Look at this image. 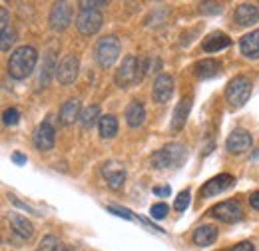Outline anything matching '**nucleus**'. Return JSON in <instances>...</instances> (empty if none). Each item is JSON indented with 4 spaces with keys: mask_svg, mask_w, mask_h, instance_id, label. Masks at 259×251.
<instances>
[{
    "mask_svg": "<svg viewBox=\"0 0 259 251\" xmlns=\"http://www.w3.org/2000/svg\"><path fill=\"white\" fill-rule=\"evenodd\" d=\"M188 205H190V191L186 189V191H180L178 193L174 207H176V212H184V210H188Z\"/></svg>",
    "mask_w": 259,
    "mask_h": 251,
    "instance_id": "nucleus-29",
    "label": "nucleus"
},
{
    "mask_svg": "<svg viewBox=\"0 0 259 251\" xmlns=\"http://www.w3.org/2000/svg\"><path fill=\"white\" fill-rule=\"evenodd\" d=\"M231 44V40H229V36L224 34V32H211L205 40H203V44H201V48L205 50V52H220V50H224Z\"/></svg>",
    "mask_w": 259,
    "mask_h": 251,
    "instance_id": "nucleus-21",
    "label": "nucleus"
},
{
    "mask_svg": "<svg viewBox=\"0 0 259 251\" xmlns=\"http://www.w3.org/2000/svg\"><path fill=\"white\" fill-rule=\"evenodd\" d=\"M80 6H82V10H96L100 6H106V2L104 0H82Z\"/></svg>",
    "mask_w": 259,
    "mask_h": 251,
    "instance_id": "nucleus-33",
    "label": "nucleus"
},
{
    "mask_svg": "<svg viewBox=\"0 0 259 251\" xmlns=\"http://www.w3.org/2000/svg\"><path fill=\"white\" fill-rule=\"evenodd\" d=\"M48 20H50V26L54 30L68 28V24L72 22V6H70V2H54Z\"/></svg>",
    "mask_w": 259,
    "mask_h": 251,
    "instance_id": "nucleus-9",
    "label": "nucleus"
},
{
    "mask_svg": "<svg viewBox=\"0 0 259 251\" xmlns=\"http://www.w3.org/2000/svg\"><path fill=\"white\" fill-rule=\"evenodd\" d=\"M12 42H14V30H12L10 26L2 28V42H0L2 52H8V50H10V46H12Z\"/></svg>",
    "mask_w": 259,
    "mask_h": 251,
    "instance_id": "nucleus-28",
    "label": "nucleus"
},
{
    "mask_svg": "<svg viewBox=\"0 0 259 251\" xmlns=\"http://www.w3.org/2000/svg\"><path fill=\"white\" fill-rule=\"evenodd\" d=\"M211 216L224 223H235L243 218V207L237 199H227L211 207Z\"/></svg>",
    "mask_w": 259,
    "mask_h": 251,
    "instance_id": "nucleus-6",
    "label": "nucleus"
},
{
    "mask_svg": "<svg viewBox=\"0 0 259 251\" xmlns=\"http://www.w3.org/2000/svg\"><path fill=\"white\" fill-rule=\"evenodd\" d=\"M251 144H253L251 134H249V132H245V130H241V128L233 130L226 140L227 152H229V154H235V156H237V154L247 152V150L251 148Z\"/></svg>",
    "mask_w": 259,
    "mask_h": 251,
    "instance_id": "nucleus-8",
    "label": "nucleus"
},
{
    "mask_svg": "<svg viewBox=\"0 0 259 251\" xmlns=\"http://www.w3.org/2000/svg\"><path fill=\"white\" fill-rule=\"evenodd\" d=\"M36 251H64L62 247V241L54 235H46L40 243H38V249Z\"/></svg>",
    "mask_w": 259,
    "mask_h": 251,
    "instance_id": "nucleus-27",
    "label": "nucleus"
},
{
    "mask_svg": "<svg viewBox=\"0 0 259 251\" xmlns=\"http://www.w3.org/2000/svg\"><path fill=\"white\" fill-rule=\"evenodd\" d=\"M102 176L110 189H120L126 182V170L118 161H106L102 165Z\"/></svg>",
    "mask_w": 259,
    "mask_h": 251,
    "instance_id": "nucleus-10",
    "label": "nucleus"
},
{
    "mask_svg": "<svg viewBox=\"0 0 259 251\" xmlns=\"http://www.w3.org/2000/svg\"><path fill=\"white\" fill-rule=\"evenodd\" d=\"M190 110H192V100H190V98H182L180 104H178L176 110H174V116H171V130H174V132H180V130L186 126Z\"/></svg>",
    "mask_w": 259,
    "mask_h": 251,
    "instance_id": "nucleus-18",
    "label": "nucleus"
},
{
    "mask_svg": "<svg viewBox=\"0 0 259 251\" xmlns=\"http://www.w3.org/2000/svg\"><path fill=\"white\" fill-rule=\"evenodd\" d=\"M10 227H12V231L16 233V235H20L22 239H30L34 233V227L32 223L26 220L24 216H20V214H10Z\"/></svg>",
    "mask_w": 259,
    "mask_h": 251,
    "instance_id": "nucleus-20",
    "label": "nucleus"
},
{
    "mask_svg": "<svg viewBox=\"0 0 259 251\" xmlns=\"http://www.w3.org/2000/svg\"><path fill=\"white\" fill-rule=\"evenodd\" d=\"M12 161L14 163H18V165H22V163H26V156H22V154H12Z\"/></svg>",
    "mask_w": 259,
    "mask_h": 251,
    "instance_id": "nucleus-37",
    "label": "nucleus"
},
{
    "mask_svg": "<svg viewBox=\"0 0 259 251\" xmlns=\"http://www.w3.org/2000/svg\"><path fill=\"white\" fill-rule=\"evenodd\" d=\"M100 108H98L96 104H92V106H88L82 114H80V124L84 130H88V128H92V126L96 124V120L100 122Z\"/></svg>",
    "mask_w": 259,
    "mask_h": 251,
    "instance_id": "nucleus-26",
    "label": "nucleus"
},
{
    "mask_svg": "<svg viewBox=\"0 0 259 251\" xmlns=\"http://www.w3.org/2000/svg\"><path fill=\"white\" fill-rule=\"evenodd\" d=\"M188 157V150L184 144H167L163 146L162 150H158L154 156H152V165L158 168V170H163V168H176L180 163H184V159Z\"/></svg>",
    "mask_w": 259,
    "mask_h": 251,
    "instance_id": "nucleus-3",
    "label": "nucleus"
},
{
    "mask_svg": "<svg viewBox=\"0 0 259 251\" xmlns=\"http://www.w3.org/2000/svg\"><path fill=\"white\" fill-rule=\"evenodd\" d=\"M98 128H100V136H102L104 140H112V138L118 134V120H116L112 114H106V116L100 118Z\"/></svg>",
    "mask_w": 259,
    "mask_h": 251,
    "instance_id": "nucleus-25",
    "label": "nucleus"
},
{
    "mask_svg": "<svg viewBox=\"0 0 259 251\" xmlns=\"http://www.w3.org/2000/svg\"><path fill=\"white\" fill-rule=\"evenodd\" d=\"M108 212H112L114 216H120V218H124V220H132V214H130L128 210H124V207H114V205H110Z\"/></svg>",
    "mask_w": 259,
    "mask_h": 251,
    "instance_id": "nucleus-34",
    "label": "nucleus"
},
{
    "mask_svg": "<svg viewBox=\"0 0 259 251\" xmlns=\"http://www.w3.org/2000/svg\"><path fill=\"white\" fill-rule=\"evenodd\" d=\"M201 12H203V14H218V12H222V4L203 2V4H201Z\"/></svg>",
    "mask_w": 259,
    "mask_h": 251,
    "instance_id": "nucleus-32",
    "label": "nucleus"
},
{
    "mask_svg": "<svg viewBox=\"0 0 259 251\" xmlns=\"http://www.w3.org/2000/svg\"><path fill=\"white\" fill-rule=\"evenodd\" d=\"M239 48H241V54L245 58H251V60H257L259 58V30H253L249 34H245L241 40H239Z\"/></svg>",
    "mask_w": 259,
    "mask_h": 251,
    "instance_id": "nucleus-17",
    "label": "nucleus"
},
{
    "mask_svg": "<svg viewBox=\"0 0 259 251\" xmlns=\"http://www.w3.org/2000/svg\"><path fill=\"white\" fill-rule=\"evenodd\" d=\"M102 22H104V18L98 10H80V14L76 18V26L84 36L96 34L102 28Z\"/></svg>",
    "mask_w": 259,
    "mask_h": 251,
    "instance_id": "nucleus-7",
    "label": "nucleus"
},
{
    "mask_svg": "<svg viewBox=\"0 0 259 251\" xmlns=\"http://www.w3.org/2000/svg\"><path fill=\"white\" fill-rule=\"evenodd\" d=\"M231 251H255V247H253L251 241H241V243H237Z\"/></svg>",
    "mask_w": 259,
    "mask_h": 251,
    "instance_id": "nucleus-35",
    "label": "nucleus"
},
{
    "mask_svg": "<svg viewBox=\"0 0 259 251\" xmlns=\"http://www.w3.org/2000/svg\"><path fill=\"white\" fill-rule=\"evenodd\" d=\"M54 142H56V130L46 120V122H42L38 126L36 132H34V146L40 152H48V150L54 148Z\"/></svg>",
    "mask_w": 259,
    "mask_h": 251,
    "instance_id": "nucleus-11",
    "label": "nucleus"
},
{
    "mask_svg": "<svg viewBox=\"0 0 259 251\" xmlns=\"http://www.w3.org/2000/svg\"><path fill=\"white\" fill-rule=\"evenodd\" d=\"M233 18H235L237 26H253V24H257L259 22L257 6L249 4V2H243V4H239V6H237V10H235Z\"/></svg>",
    "mask_w": 259,
    "mask_h": 251,
    "instance_id": "nucleus-14",
    "label": "nucleus"
},
{
    "mask_svg": "<svg viewBox=\"0 0 259 251\" xmlns=\"http://www.w3.org/2000/svg\"><path fill=\"white\" fill-rule=\"evenodd\" d=\"M251 96V82L245 76H235L226 86V100L231 110H239Z\"/></svg>",
    "mask_w": 259,
    "mask_h": 251,
    "instance_id": "nucleus-2",
    "label": "nucleus"
},
{
    "mask_svg": "<svg viewBox=\"0 0 259 251\" xmlns=\"http://www.w3.org/2000/svg\"><path fill=\"white\" fill-rule=\"evenodd\" d=\"M154 193H156V195H169L171 189L169 188H154Z\"/></svg>",
    "mask_w": 259,
    "mask_h": 251,
    "instance_id": "nucleus-38",
    "label": "nucleus"
},
{
    "mask_svg": "<svg viewBox=\"0 0 259 251\" xmlns=\"http://www.w3.org/2000/svg\"><path fill=\"white\" fill-rule=\"evenodd\" d=\"M78 70H80V60L76 56H66L62 62L58 64V70H56V78L60 84H72L76 78H78Z\"/></svg>",
    "mask_w": 259,
    "mask_h": 251,
    "instance_id": "nucleus-12",
    "label": "nucleus"
},
{
    "mask_svg": "<svg viewBox=\"0 0 259 251\" xmlns=\"http://www.w3.org/2000/svg\"><path fill=\"white\" fill-rule=\"evenodd\" d=\"M142 76H144V68H142V62L136 58V56H126L122 64H120V68L116 70V76H114V80H116V84L120 86V88H130V86H134V84H138L140 80H142Z\"/></svg>",
    "mask_w": 259,
    "mask_h": 251,
    "instance_id": "nucleus-4",
    "label": "nucleus"
},
{
    "mask_svg": "<svg viewBox=\"0 0 259 251\" xmlns=\"http://www.w3.org/2000/svg\"><path fill=\"white\" fill-rule=\"evenodd\" d=\"M36 62H38V52L32 46H20L8 58V74L14 80H24L34 72Z\"/></svg>",
    "mask_w": 259,
    "mask_h": 251,
    "instance_id": "nucleus-1",
    "label": "nucleus"
},
{
    "mask_svg": "<svg viewBox=\"0 0 259 251\" xmlns=\"http://www.w3.org/2000/svg\"><path fill=\"white\" fill-rule=\"evenodd\" d=\"M220 68H222V64L218 60L205 58V60L195 64V76L201 78V80H207V78H213L215 74H220Z\"/></svg>",
    "mask_w": 259,
    "mask_h": 251,
    "instance_id": "nucleus-24",
    "label": "nucleus"
},
{
    "mask_svg": "<svg viewBox=\"0 0 259 251\" xmlns=\"http://www.w3.org/2000/svg\"><path fill=\"white\" fill-rule=\"evenodd\" d=\"M80 100L72 98V100H66L64 106L60 108V122L64 126H72L76 120H80Z\"/></svg>",
    "mask_w": 259,
    "mask_h": 251,
    "instance_id": "nucleus-19",
    "label": "nucleus"
},
{
    "mask_svg": "<svg viewBox=\"0 0 259 251\" xmlns=\"http://www.w3.org/2000/svg\"><path fill=\"white\" fill-rule=\"evenodd\" d=\"M174 94V78L169 74H160L154 82V100L158 104H165Z\"/></svg>",
    "mask_w": 259,
    "mask_h": 251,
    "instance_id": "nucleus-15",
    "label": "nucleus"
},
{
    "mask_svg": "<svg viewBox=\"0 0 259 251\" xmlns=\"http://www.w3.org/2000/svg\"><path fill=\"white\" fill-rule=\"evenodd\" d=\"M249 203H251V207H253V210H259V191L251 193V197H249Z\"/></svg>",
    "mask_w": 259,
    "mask_h": 251,
    "instance_id": "nucleus-36",
    "label": "nucleus"
},
{
    "mask_svg": "<svg viewBox=\"0 0 259 251\" xmlns=\"http://www.w3.org/2000/svg\"><path fill=\"white\" fill-rule=\"evenodd\" d=\"M233 184H235V178H233V176H229V174L215 176V178H211L209 182H205V186L201 188V195H205V197L218 195V193H222V191L229 189Z\"/></svg>",
    "mask_w": 259,
    "mask_h": 251,
    "instance_id": "nucleus-13",
    "label": "nucleus"
},
{
    "mask_svg": "<svg viewBox=\"0 0 259 251\" xmlns=\"http://www.w3.org/2000/svg\"><path fill=\"white\" fill-rule=\"evenodd\" d=\"M120 40L116 36H106V38H100V42L96 44V62L102 66V68H110L112 64L118 60L120 56Z\"/></svg>",
    "mask_w": 259,
    "mask_h": 251,
    "instance_id": "nucleus-5",
    "label": "nucleus"
},
{
    "mask_svg": "<svg viewBox=\"0 0 259 251\" xmlns=\"http://www.w3.org/2000/svg\"><path fill=\"white\" fill-rule=\"evenodd\" d=\"M56 70H58V64H56V54L54 50H48L44 60H42V68H40V78H38V86L44 88L50 84V80L56 76Z\"/></svg>",
    "mask_w": 259,
    "mask_h": 251,
    "instance_id": "nucleus-16",
    "label": "nucleus"
},
{
    "mask_svg": "<svg viewBox=\"0 0 259 251\" xmlns=\"http://www.w3.org/2000/svg\"><path fill=\"white\" fill-rule=\"evenodd\" d=\"M2 120H4V124L6 126H16L18 124V120H20V112H18L16 108H8V110H4Z\"/></svg>",
    "mask_w": 259,
    "mask_h": 251,
    "instance_id": "nucleus-30",
    "label": "nucleus"
},
{
    "mask_svg": "<svg viewBox=\"0 0 259 251\" xmlns=\"http://www.w3.org/2000/svg\"><path fill=\"white\" fill-rule=\"evenodd\" d=\"M144 120H146V110H144V106L140 102L134 100L126 108V122H128L130 128H140L144 124Z\"/></svg>",
    "mask_w": 259,
    "mask_h": 251,
    "instance_id": "nucleus-23",
    "label": "nucleus"
},
{
    "mask_svg": "<svg viewBox=\"0 0 259 251\" xmlns=\"http://www.w3.org/2000/svg\"><path fill=\"white\" fill-rule=\"evenodd\" d=\"M165 214H167V205H165V203H154V205L150 207V216H152L154 220H163Z\"/></svg>",
    "mask_w": 259,
    "mask_h": 251,
    "instance_id": "nucleus-31",
    "label": "nucleus"
},
{
    "mask_svg": "<svg viewBox=\"0 0 259 251\" xmlns=\"http://www.w3.org/2000/svg\"><path fill=\"white\" fill-rule=\"evenodd\" d=\"M218 239V229L213 225H199L194 231V243L199 247H207Z\"/></svg>",
    "mask_w": 259,
    "mask_h": 251,
    "instance_id": "nucleus-22",
    "label": "nucleus"
}]
</instances>
